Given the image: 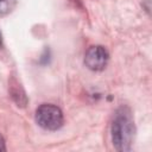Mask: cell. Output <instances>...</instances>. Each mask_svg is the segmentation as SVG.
<instances>
[{
  "label": "cell",
  "mask_w": 152,
  "mask_h": 152,
  "mask_svg": "<svg viewBox=\"0 0 152 152\" xmlns=\"http://www.w3.org/2000/svg\"><path fill=\"white\" fill-rule=\"evenodd\" d=\"M134 134L135 126L131 109L125 106L118 108L112 122V141L115 150L129 151Z\"/></svg>",
  "instance_id": "obj_1"
},
{
  "label": "cell",
  "mask_w": 152,
  "mask_h": 152,
  "mask_svg": "<svg viewBox=\"0 0 152 152\" xmlns=\"http://www.w3.org/2000/svg\"><path fill=\"white\" fill-rule=\"evenodd\" d=\"M36 122L44 129L57 131L63 125V113L62 110L50 103L40 104L36 109Z\"/></svg>",
  "instance_id": "obj_2"
},
{
  "label": "cell",
  "mask_w": 152,
  "mask_h": 152,
  "mask_svg": "<svg viewBox=\"0 0 152 152\" xmlns=\"http://www.w3.org/2000/svg\"><path fill=\"white\" fill-rule=\"evenodd\" d=\"M108 63V52L101 45L90 46L84 56V64L88 69L94 71H101Z\"/></svg>",
  "instance_id": "obj_3"
},
{
  "label": "cell",
  "mask_w": 152,
  "mask_h": 152,
  "mask_svg": "<svg viewBox=\"0 0 152 152\" xmlns=\"http://www.w3.org/2000/svg\"><path fill=\"white\" fill-rule=\"evenodd\" d=\"M10 88H11L10 89V94H11L12 99L14 100V102L17 103V106L25 107V104L27 102V99H26V95H25L23 88L20 87V84H18V82L15 80H12Z\"/></svg>",
  "instance_id": "obj_4"
},
{
  "label": "cell",
  "mask_w": 152,
  "mask_h": 152,
  "mask_svg": "<svg viewBox=\"0 0 152 152\" xmlns=\"http://www.w3.org/2000/svg\"><path fill=\"white\" fill-rule=\"evenodd\" d=\"M17 5V0H0V17L10 14Z\"/></svg>",
  "instance_id": "obj_5"
},
{
  "label": "cell",
  "mask_w": 152,
  "mask_h": 152,
  "mask_svg": "<svg viewBox=\"0 0 152 152\" xmlns=\"http://www.w3.org/2000/svg\"><path fill=\"white\" fill-rule=\"evenodd\" d=\"M0 151H6V146H5V139L0 133Z\"/></svg>",
  "instance_id": "obj_6"
},
{
  "label": "cell",
  "mask_w": 152,
  "mask_h": 152,
  "mask_svg": "<svg viewBox=\"0 0 152 152\" xmlns=\"http://www.w3.org/2000/svg\"><path fill=\"white\" fill-rule=\"evenodd\" d=\"M0 45H1V34H0Z\"/></svg>",
  "instance_id": "obj_7"
}]
</instances>
